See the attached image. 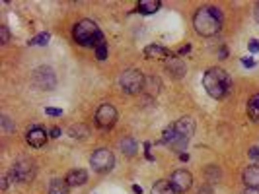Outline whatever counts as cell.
Listing matches in <instances>:
<instances>
[{
	"instance_id": "cell-1",
	"label": "cell",
	"mask_w": 259,
	"mask_h": 194,
	"mask_svg": "<svg viewBox=\"0 0 259 194\" xmlns=\"http://www.w3.org/2000/svg\"><path fill=\"white\" fill-rule=\"evenodd\" d=\"M193 27L199 35L203 37H212L222 29V14L218 8L212 6H203L195 12L193 16Z\"/></svg>"
},
{
	"instance_id": "cell-2",
	"label": "cell",
	"mask_w": 259,
	"mask_h": 194,
	"mask_svg": "<svg viewBox=\"0 0 259 194\" xmlns=\"http://www.w3.org/2000/svg\"><path fill=\"white\" fill-rule=\"evenodd\" d=\"M203 86L212 99H222L232 89V78L222 68H209L203 76Z\"/></svg>"
},
{
	"instance_id": "cell-3",
	"label": "cell",
	"mask_w": 259,
	"mask_h": 194,
	"mask_svg": "<svg viewBox=\"0 0 259 194\" xmlns=\"http://www.w3.org/2000/svg\"><path fill=\"white\" fill-rule=\"evenodd\" d=\"M72 35H74V41L82 47H97L101 41H105L101 35V29L92 20H82L76 23L72 29Z\"/></svg>"
},
{
	"instance_id": "cell-4",
	"label": "cell",
	"mask_w": 259,
	"mask_h": 194,
	"mask_svg": "<svg viewBox=\"0 0 259 194\" xmlns=\"http://www.w3.org/2000/svg\"><path fill=\"white\" fill-rule=\"evenodd\" d=\"M144 74L141 70H135V68H129L125 70L121 76H119V84H121V89L129 95H135V93H141L142 87H144Z\"/></svg>"
},
{
	"instance_id": "cell-5",
	"label": "cell",
	"mask_w": 259,
	"mask_h": 194,
	"mask_svg": "<svg viewBox=\"0 0 259 194\" xmlns=\"http://www.w3.org/2000/svg\"><path fill=\"white\" fill-rule=\"evenodd\" d=\"M31 82L33 86L39 87V89H53L57 86V76L53 72V68L49 66H39L31 72Z\"/></svg>"
},
{
	"instance_id": "cell-6",
	"label": "cell",
	"mask_w": 259,
	"mask_h": 194,
	"mask_svg": "<svg viewBox=\"0 0 259 194\" xmlns=\"http://www.w3.org/2000/svg\"><path fill=\"white\" fill-rule=\"evenodd\" d=\"M90 165L94 167V171L97 173H107L113 169V165H115V157H113V153L109 150H105V148H99V150H95L92 153V157H90Z\"/></svg>"
},
{
	"instance_id": "cell-7",
	"label": "cell",
	"mask_w": 259,
	"mask_h": 194,
	"mask_svg": "<svg viewBox=\"0 0 259 194\" xmlns=\"http://www.w3.org/2000/svg\"><path fill=\"white\" fill-rule=\"evenodd\" d=\"M115 123H117V111H115L113 105L103 103V105L97 107V111H95V125L99 129H111Z\"/></svg>"
},
{
	"instance_id": "cell-8",
	"label": "cell",
	"mask_w": 259,
	"mask_h": 194,
	"mask_svg": "<svg viewBox=\"0 0 259 194\" xmlns=\"http://www.w3.org/2000/svg\"><path fill=\"white\" fill-rule=\"evenodd\" d=\"M12 177L20 183H29L35 177V165L29 159H18L12 167Z\"/></svg>"
},
{
	"instance_id": "cell-9",
	"label": "cell",
	"mask_w": 259,
	"mask_h": 194,
	"mask_svg": "<svg viewBox=\"0 0 259 194\" xmlns=\"http://www.w3.org/2000/svg\"><path fill=\"white\" fill-rule=\"evenodd\" d=\"M170 185L175 193H187L193 185V175L185 169H177V171L172 173V179H170Z\"/></svg>"
},
{
	"instance_id": "cell-10",
	"label": "cell",
	"mask_w": 259,
	"mask_h": 194,
	"mask_svg": "<svg viewBox=\"0 0 259 194\" xmlns=\"http://www.w3.org/2000/svg\"><path fill=\"white\" fill-rule=\"evenodd\" d=\"M166 72H168L172 78L181 80V78L185 76L187 68H185V63H183L181 59H177V57H170V59L166 61Z\"/></svg>"
},
{
	"instance_id": "cell-11",
	"label": "cell",
	"mask_w": 259,
	"mask_h": 194,
	"mask_svg": "<svg viewBox=\"0 0 259 194\" xmlns=\"http://www.w3.org/2000/svg\"><path fill=\"white\" fill-rule=\"evenodd\" d=\"M25 140L31 148H43L45 142H47V132L41 129V127H31L25 134Z\"/></svg>"
},
{
	"instance_id": "cell-12",
	"label": "cell",
	"mask_w": 259,
	"mask_h": 194,
	"mask_svg": "<svg viewBox=\"0 0 259 194\" xmlns=\"http://www.w3.org/2000/svg\"><path fill=\"white\" fill-rule=\"evenodd\" d=\"M175 130H177V136L179 138H185L191 140L193 132H195V121L191 117H181L177 123H175Z\"/></svg>"
},
{
	"instance_id": "cell-13",
	"label": "cell",
	"mask_w": 259,
	"mask_h": 194,
	"mask_svg": "<svg viewBox=\"0 0 259 194\" xmlns=\"http://www.w3.org/2000/svg\"><path fill=\"white\" fill-rule=\"evenodd\" d=\"M242 179H244V185L248 189H259V165H256V163L248 165L244 175H242Z\"/></svg>"
},
{
	"instance_id": "cell-14",
	"label": "cell",
	"mask_w": 259,
	"mask_h": 194,
	"mask_svg": "<svg viewBox=\"0 0 259 194\" xmlns=\"http://www.w3.org/2000/svg\"><path fill=\"white\" fill-rule=\"evenodd\" d=\"M144 57L150 61H164V59H170V51L160 45H148L144 49Z\"/></svg>"
},
{
	"instance_id": "cell-15",
	"label": "cell",
	"mask_w": 259,
	"mask_h": 194,
	"mask_svg": "<svg viewBox=\"0 0 259 194\" xmlns=\"http://www.w3.org/2000/svg\"><path fill=\"white\" fill-rule=\"evenodd\" d=\"M65 181L69 183V187H82L88 181V173L84 169H74V171H69Z\"/></svg>"
},
{
	"instance_id": "cell-16",
	"label": "cell",
	"mask_w": 259,
	"mask_h": 194,
	"mask_svg": "<svg viewBox=\"0 0 259 194\" xmlns=\"http://www.w3.org/2000/svg\"><path fill=\"white\" fill-rule=\"evenodd\" d=\"M158 8H160V2H158V0H141L139 6H137V12L148 16V14H154Z\"/></svg>"
},
{
	"instance_id": "cell-17",
	"label": "cell",
	"mask_w": 259,
	"mask_h": 194,
	"mask_svg": "<svg viewBox=\"0 0 259 194\" xmlns=\"http://www.w3.org/2000/svg\"><path fill=\"white\" fill-rule=\"evenodd\" d=\"M160 80L156 78V76H146L144 78V87H142V91H148L150 95H156L158 91H160Z\"/></svg>"
},
{
	"instance_id": "cell-18",
	"label": "cell",
	"mask_w": 259,
	"mask_h": 194,
	"mask_svg": "<svg viewBox=\"0 0 259 194\" xmlns=\"http://www.w3.org/2000/svg\"><path fill=\"white\" fill-rule=\"evenodd\" d=\"M69 183L63 181V179H55L51 185H49V194H69Z\"/></svg>"
},
{
	"instance_id": "cell-19",
	"label": "cell",
	"mask_w": 259,
	"mask_h": 194,
	"mask_svg": "<svg viewBox=\"0 0 259 194\" xmlns=\"http://www.w3.org/2000/svg\"><path fill=\"white\" fill-rule=\"evenodd\" d=\"M119 148L123 150V153H127V155L131 157V155H135V153H137V142H135V138L125 136V138L119 142Z\"/></svg>"
},
{
	"instance_id": "cell-20",
	"label": "cell",
	"mask_w": 259,
	"mask_h": 194,
	"mask_svg": "<svg viewBox=\"0 0 259 194\" xmlns=\"http://www.w3.org/2000/svg\"><path fill=\"white\" fill-rule=\"evenodd\" d=\"M164 138H162V144H166V146H173L175 142H177V130H175V125H170V127H166L164 134H162Z\"/></svg>"
},
{
	"instance_id": "cell-21",
	"label": "cell",
	"mask_w": 259,
	"mask_h": 194,
	"mask_svg": "<svg viewBox=\"0 0 259 194\" xmlns=\"http://www.w3.org/2000/svg\"><path fill=\"white\" fill-rule=\"evenodd\" d=\"M248 115L254 123H259V93H256L248 103Z\"/></svg>"
},
{
	"instance_id": "cell-22",
	"label": "cell",
	"mask_w": 259,
	"mask_h": 194,
	"mask_svg": "<svg viewBox=\"0 0 259 194\" xmlns=\"http://www.w3.org/2000/svg\"><path fill=\"white\" fill-rule=\"evenodd\" d=\"M152 194H175V191L172 189L170 181H156L152 185Z\"/></svg>"
},
{
	"instance_id": "cell-23",
	"label": "cell",
	"mask_w": 259,
	"mask_h": 194,
	"mask_svg": "<svg viewBox=\"0 0 259 194\" xmlns=\"http://www.w3.org/2000/svg\"><path fill=\"white\" fill-rule=\"evenodd\" d=\"M69 134H71L72 138H86L88 136V129L84 125H74V127H71Z\"/></svg>"
},
{
	"instance_id": "cell-24",
	"label": "cell",
	"mask_w": 259,
	"mask_h": 194,
	"mask_svg": "<svg viewBox=\"0 0 259 194\" xmlns=\"http://www.w3.org/2000/svg\"><path fill=\"white\" fill-rule=\"evenodd\" d=\"M207 181L209 183H218L220 181V169L216 165H209L207 167Z\"/></svg>"
},
{
	"instance_id": "cell-25",
	"label": "cell",
	"mask_w": 259,
	"mask_h": 194,
	"mask_svg": "<svg viewBox=\"0 0 259 194\" xmlns=\"http://www.w3.org/2000/svg\"><path fill=\"white\" fill-rule=\"evenodd\" d=\"M95 57H97V61H105L107 59V45H105V41H101L95 47Z\"/></svg>"
},
{
	"instance_id": "cell-26",
	"label": "cell",
	"mask_w": 259,
	"mask_h": 194,
	"mask_svg": "<svg viewBox=\"0 0 259 194\" xmlns=\"http://www.w3.org/2000/svg\"><path fill=\"white\" fill-rule=\"evenodd\" d=\"M49 39H51V35H49V33H39L37 37H33V39L29 41V45H39V47H41V45H47Z\"/></svg>"
},
{
	"instance_id": "cell-27",
	"label": "cell",
	"mask_w": 259,
	"mask_h": 194,
	"mask_svg": "<svg viewBox=\"0 0 259 194\" xmlns=\"http://www.w3.org/2000/svg\"><path fill=\"white\" fill-rule=\"evenodd\" d=\"M0 41H2V45H6L8 41H10V31H8V27H6V25H2V27H0Z\"/></svg>"
},
{
	"instance_id": "cell-28",
	"label": "cell",
	"mask_w": 259,
	"mask_h": 194,
	"mask_svg": "<svg viewBox=\"0 0 259 194\" xmlns=\"http://www.w3.org/2000/svg\"><path fill=\"white\" fill-rule=\"evenodd\" d=\"M45 115H49V117H63V109L47 107L45 109Z\"/></svg>"
},
{
	"instance_id": "cell-29",
	"label": "cell",
	"mask_w": 259,
	"mask_h": 194,
	"mask_svg": "<svg viewBox=\"0 0 259 194\" xmlns=\"http://www.w3.org/2000/svg\"><path fill=\"white\" fill-rule=\"evenodd\" d=\"M250 159H254V161H259V146H254V148H250Z\"/></svg>"
},
{
	"instance_id": "cell-30",
	"label": "cell",
	"mask_w": 259,
	"mask_h": 194,
	"mask_svg": "<svg viewBox=\"0 0 259 194\" xmlns=\"http://www.w3.org/2000/svg\"><path fill=\"white\" fill-rule=\"evenodd\" d=\"M248 49H250V53H259V41L258 39H252V41L248 43Z\"/></svg>"
},
{
	"instance_id": "cell-31",
	"label": "cell",
	"mask_w": 259,
	"mask_h": 194,
	"mask_svg": "<svg viewBox=\"0 0 259 194\" xmlns=\"http://www.w3.org/2000/svg\"><path fill=\"white\" fill-rule=\"evenodd\" d=\"M242 65L246 66V68H256V65H258V63H256L254 59H250V57H246V59H242Z\"/></svg>"
},
{
	"instance_id": "cell-32",
	"label": "cell",
	"mask_w": 259,
	"mask_h": 194,
	"mask_svg": "<svg viewBox=\"0 0 259 194\" xmlns=\"http://www.w3.org/2000/svg\"><path fill=\"white\" fill-rule=\"evenodd\" d=\"M197 194H212L211 185H203V187L199 189V193H197Z\"/></svg>"
},
{
	"instance_id": "cell-33",
	"label": "cell",
	"mask_w": 259,
	"mask_h": 194,
	"mask_svg": "<svg viewBox=\"0 0 259 194\" xmlns=\"http://www.w3.org/2000/svg\"><path fill=\"white\" fill-rule=\"evenodd\" d=\"M2 125H4V129L6 130H14V127H12V123H10L8 117H2Z\"/></svg>"
},
{
	"instance_id": "cell-34",
	"label": "cell",
	"mask_w": 259,
	"mask_h": 194,
	"mask_svg": "<svg viewBox=\"0 0 259 194\" xmlns=\"http://www.w3.org/2000/svg\"><path fill=\"white\" fill-rule=\"evenodd\" d=\"M63 132H61V129H53L51 130V138H59Z\"/></svg>"
},
{
	"instance_id": "cell-35",
	"label": "cell",
	"mask_w": 259,
	"mask_h": 194,
	"mask_svg": "<svg viewBox=\"0 0 259 194\" xmlns=\"http://www.w3.org/2000/svg\"><path fill=\"white\" fill-rule=\"evenodd\" d=\"M189 51H191V45H185V47H181V49H179V55H187Z\"/></svg>"
},
{
	"instance_id": "cell-36",
	"label": "cell",
	"mask_w": 259,
	"mask_h": 194,
	"mask_svg": "<svg viewBox=\"0 0 259 194\" xmlns=\"http://www.w3.org/2000/svg\"><path fill=\"white\" fill-rule=\"evenodd\" d=\"M254 16H256V20H258L259 23V2L256 4V8H254Z\"/></svg>"
},
{
	"instance_id": "cell-37",
	"label": "cell",
	"mask_w": 259,
	"mask_h": 194,
	"mask_svg": "<svg viewBox=\"0 0 259 194\" xmlns=\"http://www.w3.org/2000/svg\"><path fill=\"white\" fill-rule=\"evenodd\" d=\"M244 194H259V189H246Z\"/></svg>"
},
{
	"instance_id": "cell-38",
	"label": "cell",
	"mask_w": 259,
	"mask_h": 194,
	"mask_svg": "<svg viewBox=\"0 0 259 194\" xmlns=\"http://www.w3.org/2000/svg\"><path fill=\"white\" fill-rule=\"evenodd\" d=\"M133 193H135V194H142V189L139 187V185H135V187H133Z\"/></svg>"
},
{
	"instance_id": "cell-39",
	"label": "cell",
	"mask_w": 259,
	"mask_h": 194,
	"mask_svg": "<svg viewBox=\"0 0 259 194\" xmlns=\"http://www.w3.org/2000/svg\"><path fill=\"white\" fill-rule=\"evenodd\" d=\"M179 159L181 161H189V153H179Z\"/></svg>"
},
{
	"instance_id": "cell-40",
	"label": "cell",
	"mask_w": 259,
	"mask_h": 194,
	"mask_svg": "<svg viewBox=\"0 0 259 194\" xmlns=\"http://www.w3.org/2000/svg\"><path fill=\"white\" fill-rule=\"evenodd\" d=\"M226 55H228V53H226V49H224V47H222V49H220V59H224V57H226Z\"/></svg>"
}]
</instances>
